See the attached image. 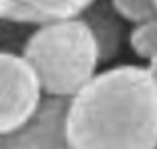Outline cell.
<instances>
[{
  "instance_id": "6da1fadb",
  "label": "cell",
  "mask_w": 157,
  "mask_h": 149,
  "mask_svg": "<svg viewBox=\"0 0 157 149\" xmlns=\"http://www.w3.org/2000/svg\"><path fill=\"white\" fill-rule=\"evenodd\" d=\"M70 149H157V88L143 66H113L68 99Z\"/></svg>"
},
{
  "instance_id": "7a4b0ae2",
  "label": "cell",
  "mask_w": 157,
  "mask_h": 149,
  "mask_svg": "<svg viewBox=\"0 0 157 149\" xmlns=\"http://www.w3.org/2000/svg\"><path fill=\"white\" fill-rule=\"evenodd\" d=\"M20 56L32 68L44 97H74L100 66L94 38L80 18L34 28Z\"/></svg>"
},
{
  "instance_id": "3957f363",
  "label": "cell",
  "mask_w": 157,
  "mask_h": 149,
  "mask_svg": "<svg viewBox=\"0 0 157 149\" xmlns=\"http://www.w3.org/2000/svg\"><path fill=\"white\" fill-rule=\"evenodd\" d=\"M42 90L20 54L0 52V135L18 131L42 101Z\"/></svg>"
},
{
  "instance_id": "277c9868",
  "label": "cell",
  "mask_w": 157,
  "mask_h": 149,
  "mask_svg": "<svg viewBox=\"0 0 157 149\" xmlns=\"http://www.w3.org/2000/svg\"><path fill=\"white\" fill-rule=\"evenodd\" d=\"M88 4V0H0V22L40 28L46 24L80 18Z\"/></svg>"
},
{
  "instance_id": "5b68a950",
  "label": "cell",
  "mask_w": 157,
  "mask_h": 149,
  "mask_svg": "<svg viewBox=\"0 0 157 149\" xmlns=\"http://www.w3.org/2000/svg\"><path fill=\"white\" fill-rule=\"evenodd\" d=\"M80 20L90 30L98 50L100 64L111 62L127 40L125 22L115 14L109 2H90L88 8L82 12Z\"/></svg>"
},
{
  "instance_id": "8992f818",
  "label": "cell",
  "mask_w": 157,
  "mask_h": 149,
  "mask_svg": "<svg viewBox=\"0 0 157 149\" xmlns=\"http://www.w3.org/2000/svg\"><path fill=\"white\" fill-rule=\"evenodd\" d=\"M127 44L141 60H153L157 56V18L133 26L127 32Z\"/></svg>"
},
{
  "instance_id": "52a82bcc",
  "label": "cell",
  "mask_w": 157,
  "mask_h": 149,
  "mask_svg": "<svg viewBox=\"0 0 157 149\" xmlns=\"http://www.w3.org/2000/svg\"><path fill=\"white\" fill-rule=\"evenodd\" d=\"M109 4L115 10V14L125 24L139 26V24L147 22V20L157 18L155 6L149 0H113V2H109Z\"/></svg>"
},
{
  "instance_id": "ba28073f",
  "label": "cell",
  "mask_w": 157,
  "mask_h": 149,
  "mask_svg": "<svg viewBox=\"0 0 157 149\" xmlns=\"http://www.w3.org/2000/svg\"><path fill=\"white\" fill-rule=\"evenodd\" d=\"M0 149H46L26 125L8 135H0Z\"/></svg>"
},
{
  "instance_id": "9c48e42d",
  "label": "cell",
  "mask_w": 157,
  "mask_h": 149,
  "mask_svg": "<svg viewBox=\"0 0 157 149\" xmlns=\"http://www.w3.org/2000/svg\"><path fill=\"white\" fill-rule=\"evenodd\" d=\"M145 70H147V72H149L151 80H153V84H155V88H157V56L153 58V60H149V62H147Z\"/></svg>"
},
{
  "instance_id": "30bf717a",
  "label": "cell",
  "mask_w": 157,
  "mask_h": 149,
  "mask_svg": "<svg viewBox=\"0 0 157 149\" xmlns=\"http://www.w3.org/2000/svg\"><path fill=\"white\" fill-rule=\"evenodd\" d=\"M153 6H155V12H157V0H153Z\"/></svg>"
}]
</instances>
